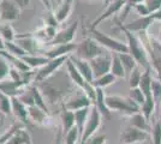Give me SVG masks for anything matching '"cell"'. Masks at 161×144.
<instances>
[{"label": "cell", "instance_id": "obj_19", "mask_svg": "<svg viewBox=\"0 0 161 144\" xmlns=\"http://www.w3.org/2000/svg\"><path fill=\"white\" fill-rule=\"evenodd\" d=\"M28 87H23V85H20L19 83L14 82L12 79H8V81L4 79V81L0 82V91L6 94V95L11 96V97L19 96Z\"/></svg>", "mask_w": 161, "mask_h": 144}, {"label": "cell", "instance_id": "obj_52", "mask_svg": "<svg viewBox=\"0 0 161 144\" xmlns=\"http://www.w3.org/2000/svg\"><path fill=\"white\" fill-rule=\"evenodd\" d=\"M152 16H153V18H154V21L156 22H161V8H159L158 11H155V12H152Z\"/></svg>", "mask_w": 161, "mask_h": 144}, {"label": "cell", "instance_id": "obj_17", "mask_svg": "<svg viewBox=\"0 0 161 144\" xmlns=\"http://www.w3.org/2000/svg\"><path fill=\"white\" fill-rule=\"evenodd\" d=\"M70 59L71 61L75 64V66L77 67V70L80 72V75L84 77V79L89 83L94 82V73H93V69L90 66V62L89 60H86V59H82V58H78L76 55L71 54L70 55Z\"/></svg>", "mask_w": 161, "mask_h": 144}, {"label": "cell", "instance_id": "obj_50", "mask_svg": "<svg viewBox=\"0 0 161 144\" xmlns=\"http://www.w3.org/2000/svg\"><path fill=\"white\" fill-rule=\"evenodd\" d=\"M64 133H63V130L61 129H58L57 131V135H55V137H54L53 142L52 144H64Z\"/></svg>", "mask_w": 161, "mask_h": 144}, {"label": "cell", "instance_id": "obj_26", "mask_svg": "<svg viewBox=\"0 0 161 144\" xmlns=\"http://www.w3.org/2000/svg\"><path fill=\"white\" fill-rule=\"evenodd\" d=\"M74 4H71V3H66V1H61V4L59 6L57 7V10H55V17H57V19L59 23H64L65 21H67V18L70 17V14L72 12V6Z\"/></svg>", "mask_w": 161, "mask_h": 144}, {"label": "cell", "instance_id": "obj_53", "mask_svg": "<svg viewBox=\"0 0 161 144\" xmlns=\"http://www.w3.org/2000/svg\"><path fill=\"white\" fill-rule=\"evenodd\" d=\"M40 1L43 4V6H45V8H46L47 11H52V4H51L49 0H40Z\"/></svg>", "mask_w": 161, "mask_h": 144}, {"label": "cell", "instance_id": "obj_12", "mask_svg": "<svg viewBox=\"0 0 161 144\" xmlns=\"http://www.w3.org/2000/svg\"><path fill=\"white\" fill-rule=\"evenodd\" d=\"M90 66L93 69L94 78L103 76L111 71V64H112V54H108L107 52L103 54L95 56L94 59L89 60Z\"/></svg>", "mask_w": 161, "mask_h": 144}, {"label": "cell", "instance_id": "obj_35", "mask_svg": "<svg viewBox=\"0 0 161 144\" xmlns=\"http://www.w3.org/2000/svg\"><path fill=\"white\" fill-rule=\"evenodd\" d=\"M0 35L4 41H16L17 33L14 31V27L10 23H1L0 24Z\"/></svg>", "mask_w": 161, "mask_h": 144}, {"label": "cell", "instance_id": "obj_22", "mask_svg": "<svg viewBox=\"0 0 161 144\" xmlns=\"http://www.w3.org/2000/svg\"><path fill=\"white\" fill-rule=\"evenodd\" d=\"M94 106L99 109L102 118H109L111 117V110L106 104V95L103 93V89L96 88V100H95Z\"/></svg>", "mask_w": 161, "mask_h": 144}, {"label": "cell", "instance_id": "obj_11", "mask_svg": "<svg viewBox=\"0 0 161 144\" xmlns=\"http://www.w3.org/2000/svg\"><path fill=\"white\" fill-rule=\"evenodd\" d=\"M20 8L14 0H0V21L1 23H11L19 18Z\"/></svg>", "mask_w": 161, "mask_h": 144}, {"label": "cell", "instance_id": "obj_14", "mask_svg": "<svg viewBox=\"0 0 161 144\" xmlns=\"http://www.w3.org/2000/svg\"><path fill=\"white\" fill-rule=\"evenodd\" d=\"M93 106V101L89 99V96L83 93L80 90V93H76L71 99H69L66 102H64V108L69 110H76L86 108V107H92Z\"/></svg>", "mask_w": 161, "mask_h": 144}, {"label": "cell", "instance_id": "obj_42", "mask_svg": "<svg viewBox=\"0 0 161 144\" xmlns=\"http://www.w3.org/2000/svg\"><path fill=\"white\" fill-rule=\"evenodd\" d=\"M17 97H18L27 107H30V106H34V104H35V102H34V95H33V91H31L30 85H29L19 96H17Z\"/></svg>", "mask_w": 161, "mask_h": 144}, {"label": "cell", "instance_id": "obj_45", "mask_svg": "<svg viewBox=\"0 0 161 144\" xmlns=\"http://www.w3.org/2000/svg\"><path fill=\"white\" fill-rule=\"evenodd\" d=\"M140 3H146V0H126V5H125V8H124V12H123V14L124 16H121V18L119 19V22H123L126 19V17H128L129 12H130V10L132 8V7L136 5V4H140Z\"/></svg>", "mask_w": 161, "mask_h": 144}, {"label": "cell", "instance_id": "obj_49", "mask_svg": "<svg viewBox=\"0 0 161 144\" xmlns=\"http://www.w3.org/2000/svg\"><path fill=\"white\" fill-rule=\"evenodd\" d=\"M146 4H147L150 13L161 8V0H146Z\"/></svg>", "mask_w": 161, "mask_h": 144}, {"label": "cell", "instance_id": "obj_39", "mask_svg": "<svg viewBox=\"0 0 161 144\" xmlns=\"http://www.w3.org/2000/svg\"><path fill=\"white\" fill-rule=\"evenodd\" d=\"M142 70L143 69L138 65V66H136V67L129 73V85H130V88H136V87L140 85Z\"/></svg>", "mask_w": 161, "mask_h": 144}, {"label": "cell", "instance_id": "obj_5", "mask_svg": "<svg viewBox=\"0 0 161 144\" xmlns=\"http://www.w3.org/2000/svg\"><path fill=\"white\" fill-rule=\"evenodd\" d=\"M89 31H90V36L94 39L95 41L99 42L102 47L106 48L107 51H111L112 53H126V52H129L128 43L108 36L105 33L100 31L97 28L92 29Z\"/></svg>", "mask_w": 161, "mask_h": 144}, {"label": "cell", "instance_id": "obj_38", "mask_svg": "<svg viewBox=\"0 0 161 144\" xmlns=\"http://www.w3.org/2000/svg\"><path fill=\"white\" fill-rule=\"evenodd\" d=\"M152 95L156 103V108L161 106V81L159 78H153L152 81Z\"/></svg>", "mask_w": 161, "mask_h": 144}, {"label": "cell", "instance_id": "obj_24", "mask_svg": "<svg viewBox=\"0 0 161 144\" xmlns=\"http://www.w3.org/2000/svg\"><path fill=\"white\" fill-rule=\"evenodd\" d=\"M22 59L24 60V61L27 62L28 65L30 66V69H41L43 65H46L48 62V59L47 56H45V55H37V54H25L22 56Z\"/></svg>", "mask_w": 161, "mask_h": 144}, {"label": "cell", "instance_id": "obj_4", "mask_svg": "<svg viewBox=\"0 0 161 144\" xmlns=\"http://www.w3.org/2000/svg\"><path fill=\"white\" fill-rule=\"evenodd\" d=\"M36 85L42 93L47 104H57L61 102V100H64V97L67 95L64 91V87L59 82H49V79H45L36 83Z\"/></svg>", "mask_w": 161, "mask_h": 144}, {"label": "cell", "instance_id": "obj_10", "mask_svg": "<svg viewBox=\"0 0 161 144\" xmlns=\"http://www.w3.org/2000/svg\"><path fill=\"white\" fill-rule=\"evenodd\" d=\"M125 5H126V0H111V1L107 4L106 10H105L101 14H99L94 21L90 23L89 30L96 29V28L99 27L103 21H106V19H108V18L113 17L114 14H117L118 12H120L121 10L124 8Z\"/></svg>", "mask_w": 161, "mask_h": 144}, {"label": "cell", "instance_id": "obj_37", "mask_svg": "<svg viewBox=\"0 0 161 144\" xmlns=\"http://www.w3.org/2000/svg\"><path fill=\"white\" fill-rule=\"evenodd\" d=\"M5 51H7L10 54L19 56V58L28 54L27 52L17 43V41H5Z\"/></svg>", "mask_w": 161, "mask_h": 144}, {"label": "cell", "instance_id": "obj_1", "mask_svg": "<svg viewBox=\"0 0 161 144\" xmlns=\"http://www.w3.org/2000/svg\"><path fill=\"white\" fill-rule=\"evenodd\" d=\"M118 28L123 31V34H125L126 39H128V47L129 53L136 59L137 64L141 66L143 70H152V65H150V60H149V55H148V51L144 43L142 41V39L136 34L130 31L129 29L124 27V24L121 22H117Z\"/></svg>", "mask_w": 161, "mask_h": 144}, {"label": "cell", "instance_id": "obj_58", "mask_svg": "<svg viewBox=\"0 0 161 144\" xmlns=\"http://www.w3.org/2000/svg\"><path fill=\"white\" fill-rule=\"evenodd\" d=\"M49 1H51V4H52V1H53V0H49Z\"/></svg>", "mask_w": 161, "mask_h": 144}, {"label": "cell", "instance_id": "obj_44", "mask_svg": "<svg viewBox=\"0 0 161 144\" xmlns=\"http://www.w3.org/2000/svg\"><path fill=\"white\" fill-rule=\"evenodd\" d=\"M60 23L58 22L55 14H54L53 11H48V13L43 18V25H49V27H54V28H58Z\"/></svg>", "mask_w": 161, "mask_h": 144}, {"label": "cell", "instance_id": "obj_2", "mask_svg": "<svg viewBox=\"0 0 161 144\" xmlns=\"http://www.w3.org/2000/svg\"><path fill=\"white\" fill-rule=\"evenodd\" d=\"M106 104L111 112H118L126 117L141 112V107L134 102L129 96L124 97L119 95H108L106 96Z\"/></svg>", "mask_w": 161, "mask_h": 144}, {"label": "cell", "instance_id": "obj_55", "mask_svg": "<svg viewBox=\"0 0 161 144\" xmlns=\"http://www.w3.org/2000/svg\"><path fill=\"white\" fill-rule=\"evenodd\" d=\"M158 40L161 42V29H160V31H159V37H158Z\"/></svg>", "mask_w": 161, "mask_h": 144}, {"label": "cell", "instance_id": "obj_23", "mask_svg": "<svg viewBox=\"0 0 161 144\" xmlns=\"http://www.w3.org/2000/svg\"><path fill=\"white\" fill-rule=\"evenodd\" d=\"M92 107H86V108H82L75 112V120H76V127L80 132V138L83 135V131L86 127V124L88 121V118H89V113H90Z\"/></svg>", "mask_w": 161, "mask_h": 144}, {"label": "cell", "instance_id": "obj_13", "mask_svg": "<svg viewBox=\"0 0 161 144\" xmlns=\"http://www.w3.org/2000/svg\"><path fill=\"white\" fill-rule=\"evenodd\" d=\"M80 27V22L75 21L71 25H69L65 29H61L59 30L55 37L51 42H48L51 46L53 45H64V43H71L74 42V40L76 39V34H77V30Z\"/></svg>", "mask_w": 161, "mask_h": 144}, {"label": "cell", "instance_id": "obj_46", "mask_svg": "<svg viewBox=\"0 0 161 144\" xmlns=\"http://www.w3.org/2000/svg\"><path fill=\"white\" fill-rule=\"evenodd\" d=\"M10 73V67H8V62L5 60L3 56H0V82L6 79L7 76Z\"/></svg>", "mask_w": 161, "mask_h": 144}, {"label": "cell", "instance_id": "obj_51", "mask_svg": "<svg viewBox=\"0 0 161 144\" xmlns=\"http://www.w3.org/2000/svg\"><path fill=\"white\" fill-rule=\"evenodd\" d=\"M14 1L16 3V5L19 7L20 10L27 8L30 5V3H31V0H14Z\"/></svg>", "mask_w": 161, "mask_h": 144}, {"label": "cell", "instance_id": "obj_36", "mask_svg": "<svg viewBox=\"0 0 161 144\" xmlns=\"http://www.w3.org/2000/svg\"><path fill=\"white\" fill-rule=\"evenodd\" d=\"M0 113L10 115L12 114V97L0 91Z\"/></svg>", "mask_w": 161, "mask_h": 144}, {"label": "cell", "instance_id": "obj_54", "mask_svg": "<svg viewBox=\"0 0 161 144\" xmlns=\"http://www.w3.org/2000/svg\"><path fill=\"white\" fill-rule=\"evenodd\" d=\"M3 49H5V41L0 35V51H3Z\"/></svg>", "mask_w": 161, "mask_h": 144}, {"label": "cell", "instance_id": "obj_20", "mask_svg": "<svg viewBox=\"0 0 161 144\" xmlns=\"http://www.w3.org/2000/svg\"><path fill=\"white\" fill-rule=\"evenodd\" d=\"M12 114L22 123H29V119H28V107L20 101L17 96L12 97Z\"/></svg>", "mask_w": 161, "mask_h": 144}, {"label": "cell", "instance_id": "obj_57", "mask_svg": "<svg viewBox=\"0 0 161 144\" xmlns=\"http://www.w3.org/2000/svg\"><path fill=\"white\" fill-rule=\"evenodd\" d=\"M83 1H93V0H83Z\"/></svg>", "mask_w": 161, "mask_h": 144}, {"label": "cell", "instance_id": "obj_25", "mask_svg": "<svg viewBox=\"0 0 161 144\" xmlns=\"http://www.w3.org/2000/svg\"><path fill=\"white\" fill-rule=\"evenodd\" d=\"M61 130L63 133L66 135L69 131L71 130L74 126H76V120H75V112L74 110L65 109L61 112Z\"/></svg>", "mask_w": 161, "mask_h": 144}, {"label": "cell", "instance_id": "obj_40", "mask_svg": "<svg viewBox=\"0 0 161 144\" xmlns=\"http://www.w3.org/2000/svg\"><path fill=\"white\" fill-rule=\"evenodd\" d=\"M129 97L136 102L140 107H141L143 102L146 101V95L143 94V91L140 89V87H136V88H130L129 90Z\"/></svg>", "mask_w": 161, "mask_h": 144}, {"label": "cell", "instance_id": "obj_29", "mask_svg": "<svg viewBox=\"0 0 161 144\" xmlns=\"http://www.w3.org/2000/svg\"><path fill=\"white\" fill-rule=\"evenodd\" d=\"M109 72L115 76L117 78H125L126 77V72L124 70V66H123L120 59H119L118 53L112 54V64H111V71Z\"/></svg>", "mask_w": 161, "mask_h": 144}, {"label": "cell", "instance_id": "obj_59", "mask_svg": "<svg viewBox=\"0 0 161 144\" xmlns=\"http://www.w3.org/2000/svg\"><path fill=\"white\" fill-rule=\"evenodd\" d=\"M0 24H1V21H0Z\"/></svg>", "mask_w": 161, "mask_h": 144}, {"label": "cell", "instance_id": "obj_34", "mask_svg": "<svg viewBox=\"0 0 161 144\" xmlns=\"http://www.w3.org/2000/svg\"><path fill=\"white\" fill-rule=\"evenodd\" d=\"M24 125L25 124L22 123V121H16V123H14L8 129H7L1 136H0V144H5L8 141V139H11V138L14 136V133L17 132V131L19 130V129H22V127H24Z\"/></svg>", "mask_w": 161, "mask_h": 144}, {"label": "cell", "instance_id": "obj_21", "mask_svg": "<svg viewBox=\"0 0 161 144\" xmlns=\"http://www.w3.org/2000/svg\"><path fill=\"white\" fill-rule=\"evenodd\" d=\"M129 124L134 127H137L140 130H144L148 132H152V126L149 124V120L142 114V112H137L132 115L129 117Z\"/></svg>", "mask_w": 161, "mask_h": 144}, {"label": "cell", "instance_id": "obj_30", "mask_svg": "<svg viewBox=\"0 0 161 144\" xmlns=\"http://www.w3.org/2000/svg\"><path fill=\"white\" fill-rule=\"evenodd\" d=\"M118 55H119V59H120L121 64L124 66V70H125L126 75H129L136 66H138L136 59L129 52H126V53H118Z\"/></svg>", "mask_w": 161, "mask_h": 144}, {"label": "cell", "instance_id": "obj_41", "mask_svg": "<svg viewBox=\"0 0 161 144\" xmlns=\"http://www.w3.org/2000/svg\"><path fill=\"white\" fill-rule=\"evenodd\" d=\"M77 142H80V132L74 126L66 135H64V144H77Z\"/></svg>", "mask_w": 161, "mask_h": 144}, {"label": "cell", "instance_id": "obj_28", "mask_svg": "<svg viewBox=\"0 0 161 144\" xmlns=\"http://www.w3.org/2000/svg\"><path fill=\"white\" fill-rule=\"evenodd\" d=\"M5 144H33L31 137L24 127H22L14 133V136L11 139H8Z\"/></svg>", "mask_w": 161, "mask_h": 144}, {"label": "cell", "instance_id": "obj_6", "mask_svg": "<svg viewBox=\"0 0 161 144\" xmlns=\"http://www.w3.org/2000/svg\"><path fill=\"white\" fill-rule=\"evenodd\" d=\"M76 56L86 59V60H92L95 56L106 53V48H103L99 42H96L92 37L89 36L87 39H84L82 42L77 43V48L75 51Z\"/></svg>", "mask_w": 161, "mask_h": 144}, {"label": "cell", "instance_id": "obj_56", "mask_svg": "<svg viewBox=\"0 0 161 144\" xmlns=\"http://www.w3.org/2000/svg\"><path fill=\"white\" fill-rule=\"evenodd\" d=\"M63 1H66V3H71V4H74L75 0H63Z\"/></svg>", "mask_w": 161, "mask_h": 144}, {"label": "cell", "instance_id": "obj_18", "mask_svg": "<svg viewBox=\"0 0 161 144\" xmlns=\"http://www.w3.org/2000/svg\"><path fill=\"white\" fill-rule=\"evenodd\" d=\"M154 18H153V16L152 14H148V16H141L140 18H137V19H135L132 21L131 23H129V24H125L124 27L129 29L130 31H132V33H136V34H140V33H144V31H147L149 27L154 23Z\"/></svg>", "mask_w": 161, "mask_h": 144}, {"label": "cell", "instance_id": "obj_33", "mask_svg": "<svg viewBox=\"0 0 161 144\" xmlns=\"http://www.w3.org/2000/svg\"><path fill=\"white\" fill-rule=\"evenodd\" d=\"M115 79H117V77L114 75H112L111 72H108L106 75L100 76V77H97V78H94L93 84H94L95 88L105 89V88H107L109 85H112L113 83H115Z\"/></svg>", "mask_w": 161, "mask_h": 144}, {"label": "cell", "instance_id": "obj_43", "mask_svg": "<svg viewBox=\"0 0 161 144\" xmlns=\"http://www.w3.org/2000/svg\"><path fill=\"white\" fill-rule=\"evenodd\" d=\"M152 139L153 144H161V121H156L152 129Z\"/></svg>", "mask_w": 161, "mask_h": 144}, {"label": "cell", "instance_id": "obj_27", "mask_svg": "<svg viewBox=\"0 0 161 144\" xmlns=\"http://www.w3.org/2000/svg\"><path fill=\"white\" fill-rule=\"evenodd\" d=\"M152 70H143L141 76V81H140V89L143 91V94L146 95V97L149 95H152Z\"/></svg>", "mask_w": 161, "mask_h": 144}, {"label": "cell", "instance_id": "obj_47", "mask_svg": "<svg viewBox=\"0 0 161 144\" xmlns=\"http://www.w3.org/2000/svg\"><path fill=\"white\" fill-rule=\"evenodd\" d=\"M107 142V136L105 133H101V135H94L88 139L86 144H106Z\"/></svg>", "mask_w": 161, "mask_h": 144}, {"label": "cell", "instance_id": "obj_9", "mask_svg": "<svg viewBox=\"0 0 161 144\" xmlns=\"http://www.w3.org/2000/svg\"><path fill=\"white\" fill-rule=\"evenodd\" d=\"M152 137V133L144 130H140L134 126H128L120 133V142L123 144H138L143 143Z\"/></svg>", "mask_w": 161, "mask_h": 144}, {"label": "cell", "instance_id": "obj_8", "mask_svg": "<svg viewBox=\"0 0 161 144\" xmlns=\"http://www.w3.org/2000/svg\"><path fill=\"white\" fill-rule=\"evenodd\" d=\"M101 123H102V115L99 112V109L93 104L90 113H89L88 121L86 124V127H84V131H83V135L80 138V144H86V142L89 138L92 136H94L95 133L97 132V130L100 129Z\"/></svg>", "mask_w": 161, "mask_h": 144}, {"label": "cell", "instance_id": "obj_32", "mask_svg": "<svg viewBox=\"0 0 161 144\" xmlns=\"http://www.w3.org/2000/svg\"><path fill=\"white\" fill-rule=\"evenodd\" d=\"M155 109H156V103L154 101L153 95H149L146 97V101L143 102V104L141 106V112L144 117L147 118L148 120L153 117Z\"/></svg>", "mask_w": 161, "mask_h": 144}, {"label": "cell", "instance_id": "obj_48", "mask_svg": "<svg viewBox=\"0 0 161 144\" xmlns=\"http://www.w3.org/2000/svg\"><path fill=\"white\" fill-rule=\"evenodd\" d=\"M134 8L136 10V12L140 14V16H148V14H150V11H149V8H148L146 3L136 4L134 6Z\"/></svg>", "mask_w": 161, "mask_h": 144}, {"label": "cell", "instance_id": "obj_16", "mask_svg": "<svg viewBox=\"0 0 161 144\" xmlns=\"http://www.w3.org/2000/svg\"><path fill=\"white\" fill-rule=\"evenodd\" d=\"M28 119L30 123L39 126H49L51 125V114L46 113L37 106L28 107Z\"/></svg>", "mask_w": 161, "mask_h": 144}, {"label": "cell", "instance_id": "obj_15", "mask_svg": "<svg viewBox=\"0 0 161 144\" xmlns=\"http://www.w3.org/2000/svg\"><path fill=\"white\" fill-rule=\"evenodd\" d=\"M77 48V43H64V45H53L43 52V55L47 56L48 59H54L64 55H71L75 53Z\"/></svg>", "mask_w": 161, "mask_h": 144}, {"label": "cell", "instance_id": "obj_31", "mask_svg": "<svg viewBox=\"0 0 161 144\" xmlns=\"http://www.w3.org/2000/svg\"><path fill=\"white\" fill-rule=\"evenodd\" d=\"M31 88V91H33V95H34V102H35V106L40 107L41 109H43L46 113L51 114L49 112V108H48V104L45 100V97L42 95V93L40 91V89L37 88V85H30Z\"/></svg>", "mask_w": 161, "mask_h": 144}, {"label": "cell", "instance_id": "obj_3", "mask_svg": "<svg viewBox=\"0 0 161 144\" xmlns=\"http://www.w3.org/2000/svg\"><path fill=\"white\" fill-rule=\"evenodd\" d=\"M140 34L143 35V37L142 36H140V37L142 39V41L147 48L150 65L155 70V72L158 73V78L161 81V42L158 39L149 36L147 31L140 33Z\"/></svg>", "mask_w": 161, "mask_h": 144}, {"label": "cell", "instance_id": "obj_7", "mask_svg": "<svg viewBox=\"0 0 161 144\" xmlns=\"http://www.w3.org/2000/svg\"><path fill=\"white\" fill-rule=\"evenodd\" d=\"M70 55H64V56H59V58H54V59H49L46 65H43L39 71L35 73V79L34 82L39 83L42 82L45 79H47L49 77L55 75L57 72H59V69L64 64H66V60L69 59Z\"/></svg>", "mask_w": 161, "mask_h": 144}]
</instances>
